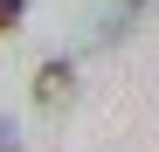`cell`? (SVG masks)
<instances>
[{
  "label": "cell",
  "mask_w": 159,
  "mask_h": 152,
  "mask_svg": "<svg viewBox=\"0 0 159 152\" xmlns=\"http://www.w3.org/2000/svg\"><path fill=\"white\" fill-rule=\"evenodd\" d=\"M35 104H42V111H69V104H76V62L56 56V62L35 69Z\"/></svg>",
  "instance_id": "6da1fadb"
},
{
  "label": "cell",
  "mask_w": 159,
  "mask_h": 152,
  "mask_svg": "<svg viewBox=\"0 0 159 152\" xmlns=\"http://www.w3.org/2000/svg\"><path fill=\"white\" fill-rule=\"evenodd\" d=\"M21 14H28V0H0V35H14V28H21Z\"/></svg>",
  "instance_id": "3957f363"
},
{
  "label": "cell",
  "mask_w": 159,
  "mask_h": 152,
  "mask_svg": "<svg viewBox=\"0 0 159 152\" xmlns=\"http://www.w3.org/2000/svg\"><path fill=\"white\" fill-rule=\"evenodd\" d=\"M0 152H21V132H14L7 118H0Z\"/></svg>",
  "instance_id": "277c9868"
},
{
  "label": "cell",
  "mask_w": 159,
  "mask_h": 152,
  "mask_svg": "<svg viewBox=\"0 0 159 152\" xmlns=\"http://www.w3.org/2000/svg\"><path fill=\"white\" fill-rule=\"evenodd\" d=\"M145 7H152V0H118V7H111V21L97 28V42H104V48H111V42H125V35L145 21Z\"/></svg>",
  "instance_id": "7a4b0ae2"
}]
</instances>
